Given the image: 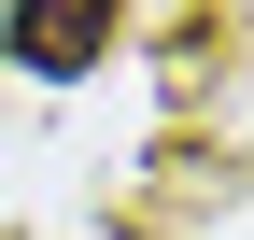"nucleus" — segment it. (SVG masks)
I'll return each instance as SVG.
<instances>
[{
    "label": "nucleus",
    "mask_w": 254,
    "mask_h": 240,
    "mask_svg": "<svg viewBox=\"0 0 254 240\" xmlns=\"http://www.w3.org/2000/svg\"><path fill=\"white\" fill-rule=\"evenodd\" d=\"M14 71H43V85H71V71H99V43H113V0H14Z\"/></svg>",
    "instance_id": "obj_1"
}]
</instances>
